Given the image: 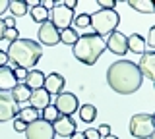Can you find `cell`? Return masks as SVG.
I'll list each match as a JSON object with an SVG mask.
<instances>
[{
    "instance_id": "3957f363",
    "label": "cell",
    "mask_w": 155,
    "mask_h": 139,
    "mask_svg": "<svg viewBox=\"0 0 155 139\" xmlns=\"http://www.w3.org/2000/svg\"><path fill=\"white\" fill-rule=\"evenodd\" d=\"M105 50V39L99 37L97 33L80 35V39L72 45V52H74L76 60H80L85 66H93Z\"/></svg>"
},
{
    "instance_id": "9a60e30c",
    "label": "cell",
    "mask_w": 155,
    "mask_h": 139,
    "mask_svg": "<svg viewBox=\"0 0 155 139\" xmlns=\"http://www.w3.org/2000/svg\"><path fill=\"white\" fill-rule=\"evenodd\" d=\"M29 103H31V108L37 110V112H41V110H45L48 104H52V103H51V95H48L45 89H35V91H31Z\"/></svg>"
},
{
    "instance_id": "4dcf8cb0",
    "label": "cell",
    "mask_w": 155,
    "mask_h": 139,
    "mask_svg": "<svg viewBox=\"0 0 155 139\" xmlns=\"http://www.w3.org/2000/svg\"><path fill=\"white\" fill-rule=\"evenodd\" d=\"M99 6H101V10H114L116 2L114 0H99Z\"/></svg>"
},
{
    "instance_id": "d6a6232c",
    "label": "cell",
    "mask_w": 155,
    "mask_h": 139,
    "mask_svg": "<svg viewBox=\"0 0 155 139\" xmlns=\"http://www.w3.org/2000/svg\"><path fill=\"white\" fill-rule=\"evenodd\" d=\"M25 128H27V124H23L21 120L14 118V129H16V131H25Z\"/></svg>"
},
{
    "instance_id": "6da1fadb",
    "label": "cell",
    "mask_w": 155,
    "mask_h": 139,
    "mask_svg": "<svg viewBox=\"0 0 155 139\" xmlns=\"http://www.w3.org/2000/svg\"><path fill=\"white\" fill-rule=\"evenodd\" d=\"M142 74L132 60H116L107 70V83L118 95H132L142 87Z\"/></svg>"
},
{
    "instance_id": "7402d4cb",
    "label": "cell",
    "mask_w": 155,
    "mask_h": 139,
    "mask_svg": "<svg viewBox=\"0 0 155 139\" xmlns=\"http://www.w3.org/2000/svg\"><path fill=\"white\" fill-rule=\"evenodd\" d=\"M8 10L12 12L14 17H19V16H25L29 12V6L25 0H10L8 2Z\"/></svg>"
},
{
    "instance_id": "f35d334b",
    "label": "cell",
    "mask_w": 155,
    "mask_h": 139,
    "mask_svg": "<svg viewBox=\"0 0 155 139\" xmlns=\"http://www.w3.org/2000/svg\"><path fill=\"white\" fill-rule=\"evenodd\" d=\"M70 139H85V137H84V131H74V133L70 135Z\"/></svg>"
},
{
    "instance_id": "9c48e42d",
    "label": "cell",
    "mask_w": 155,
    "mask_h": 139,
    "mask_svg": "<svg viewBox=\"0 0 155 139\" xmlns=\"http://www.w3.org/2000/svg\"><path fill=\"white\" fill-rule=\"evenodd\" d=\"M18 112H19V104L12 99V95L0 91V122L14 120L18 116Z\"/></svg>"
},
{
    "instance_id": "8992f818",
    "label": "cell",
    "mask_w": 155,
    "mask_h": 139,
    "mask_svg": "<svg viewBox=\"0 0 155 139\" xmlns=\"http://www.w3.org/2000/svg\"><path fill=\"white\" fill-rule=\"evenodd\" d=\"M25 137L27 139H54V129H52V124L45 122V120L37 118L35 122L27 124L25 128Z\"/></svg>"
},
{
    "instance_id": "4316f807",
    "label": "cell",
    "mask_w": 155,
    "mask_h": 139,
    "mask_svg": "<svg viewBox=\"0 0 155 139\" xmlns=\"http://www.w3.org/2000/svg\"><path fill=\"white\" fill-rule=\"evenodd\" d=\"M41 112H43V118L41 120H45V122H48V124H52L58 116H60V114H58V110L52 106V104H48V106L45 110H41Z\"/></svg>"
},
{
    "instance_id": "e575fe53",
    "label": "cell",
    "mask_w": 155,
    "mask_h": 139,
    "mask_svg": "<svg viewBox=\"0 0 155 139\" xmlns=\"http://www.w3.org/2000/svg\"><path fill=\"white\" fill-rule=\"evenodd\" d=\"M4 27H6V29L16 27V17H6V20H4Z\"/></svg>"
},
{
    "instance_id": "d590c367",
    "label": "cell",
    "mask_w": 155,
    "mask_h": 139,
    "mask_svg": "<svg viewBox=\"0 0 155 139\" xmlns=\"http://www.w3.org/2000/svg\"><path fill=\"white\" fill-rule=\"evenodd\" d=\"M8 64H10V60H8L6 50H0V66H8Z\"/></svg>"
},
{
    "instance_id": "5b68a950",
    "label": "cell",
    "mask_w": 155,
    "mask_h": 139,
    "mask_svg": "<svg viewBox=\"0 0 155 139\" xmlns=\"http://www.w3.org/2000/svg\"><path fill=\"white\" fill-rule=\"evenodd\" d=\"M155 131V118L151 114H134L130 120V133L136 139H149Z\"/></svg>"
},
{
    "instance_id": "836d02e7",
    "label": "cell",
    "mask_w": 155,
    "mask_h": 139,
    "mask_svg": "<svg viewBox=\"0 0 155 139\" xmlns=\"http://www.w3.org/2000/svg\"><path fill=\"white\" fill-rule=\"evenodd\" d=\"M76 4H78V0H64V2H62V6H64V8H68V10H72V12H74Z\"/></svg>"
},
{
    "instance_id": "83f0119b",
    "label": "cell",
    "mask_w": 155,
    "mask_h": 139,
    "mask_svg": "<svg viewBox=\"0 0 155 139\" xmlns=\"http://www.w3.org/2000/svg\"><path fill=\"white\" fill-rule=\"evenodd\" d=\"M18 39H19V31L16 29V27H12V29H6V31H4V41L14 43V41H18Z\"/></svg>"
},
{
    "instance_id": "d6986e66",
    "label": "cell",
    "mask_w": 155,
    "mask_h": 139,
    "mask_svg": "<svg viewBox=\"0 0 155 139\" xmlns=\"http://www.w3.org/2000/svg\"><path fill=\"white\" fill-rule=\"evenodd\" d=\"M10 95H12V99L16 100L18 104H21V103H25V100H29V97H31V89H29L27 85H23V83H18L16 87L10 91Z\"/></svg>"
},
{
    "instance_id": "7c38bea8",
    "label": "cell",
    "mask_w": 155,
    "mask_h": 139,
    "mask_svg": "<svg viewBox=\"0 0 155 139\" xmlns=\"http://www.w3.org/2000/svg\"><path fill=\"white\" fill-rule=\"evenodd\" d=\"M52 129H54V135H62V137H70L76 131V122L72 116H58L52 122Z\"/></svg>"
},
{
    "instance_id": "44dd1931",
    "label": "cell",
    "mask_w": 155,
    "mask_h": 139,
    "mask_svg": "<svg viewBox=\"0 0 155 139\" xmlns=\"http://www.w3.org/2000/svg\"><path fill=\"white\" fill-rule=\"evenodd\" d=\"M27 14L31 16V20L37 21V23H45V21H48V10L43 6V4H37V6L29 8Z\"/></svg>"
},
{
    "instance_id": "e0dca14e",
    "label": "cell",
    "mask_w": 155,
    "mask_h": 139,
    "mask_svg": "<svg viewBox=\"0 0 155 139\" xmlns=\"http://www.w3.org/2000/svg\"><path fill=\"white\" fill-rule=\"evenodd\" d=\"M23 85H27L31 91L43 89V85H45V74H43L41 70H29L27 77H25V81H23Z\"/></svg>"
},
{
    "instance_id": "8fae6325",
    "label": "cell",
    "mask_w": 155,
    "mask_h": 139,
    "mask_svg": "<svg viewBox=\"0 0 155 139\" xmlns=\"http://www.w3.org/2000/svg\"><path fill=\"white\" fill-rule=\"evenodd\" d=\"M105 49L110 50L113 54H118V56L126 54V50H128L126 35H122V33H118V31H113V33L109 35V39L105 41Z\"/></svg>"
},
{
    "instance_id": "ab89813d",
    "label": "cell",
    "mask_w": 155,
    "mask_h": 139,
    "mask_svg": "<svg viewBox=\"0 0 155 139\" xmlns=\"http://www.w3.org/2000/svg\"><path fill=\"white\" fill-rule=\"evenodd\" d=\"M4 31H6V27H4V20H0V41L4 39Z\"/></svg>"
},
{
    "instance_id": "277c9868",
    "label": "cell",
    "mask_w": 155,
    "mask_h": 139,
    "mask_svg": "<svg viewBox=\"0 0 155 139\" xmlns=\"http://www.w3.org/2000/svg\"><path fill=\"white\" fill-rule=\"evenodd\" d=\"M91 25H93L95 33L99 37L103 35H110L113 31H116L120 23V16L116 14V10H97L95 14L89 16Z\"/></svg>"
},
{
    "instance_id": "cb8c5ba5",
    "label": "cell",
    "mask_w": 155,
    "mask_h": 139,
    "mask_svg": "<svg viewBox=\"0 0 155 139\" xmlns=\"http://www.w3.org/2000/svg\"><path fill=\"white\" fill-rule=\"evenodd\" d=\"M18 120H21L23 124H31V122H35V120L39 118V112L37 110H33L31 106H25V108H19V112H18Z\"/></svg>"
},
{
    "instance_id": "4fadbf2b",
    "label": "cell",
    "mask_w": 155,
    "mask_h": 139,
    "mask_svg": "<svg viewBox=\"0 0 155 139\" xmlns=\"http://www.w3.org/2000/svg\"><path fill=\"white\" fill-rule=\"evenodd\" d=\"M64 85H66V79L62 77L60 74L52 71V74L45 75V85H43V89L52 97V95H60L62 91H64Z\"/></svg>"
},
{
    "instance_id": "52a82bcc",
    "label": "cell",
    "mask_w": 155,
    "mask_h": 139,
    "mask_svg": "<svg viewBox=\"0 0 155 139\" xmlns=\"http://www.w3.org/2000/svg\"><path fill=\"white\" fill-rule=\"evenodd\" d=\"M60 116H72L74 112H78L80 108V103H78V97L74 93H68V91H62L60 95H56V100L52 104Z\"/></svg>"
},
{
    "instance_id": "ac0fdd59",
    "label": "cell",
    "mask_w": 155,
    "mask_h": 139,
    "mask_svg": "<svg viewBox=\"0 0 155 139\" xmlns=\"http://www.w3.org/2000/svg\"><path fill=\"white\" fill-rule=\"evenodd\" d=\"M126 43H128V50L134 52V54L142 56L145 52V41H143L142 35H138V33H132L130 37H126Z\"/></svg>"
},
{
    "instance_id": "ba28073f",
    "label": "cell",
    "mask_w": 155,
    "mask_h": 139,
    "mask_svg": "<svg viewBox=\"0 0 155 139\" xmlns=\"http://www.w3.org/2000/svg\"><path fill=\"white\" fill-rule=\"evenodd\" d=\"M51 23L56 27L58 31L66 29V27H70L72 20H74V12L68 10V8H64L62 4H54V8L51 10Z\"/></svg>"
},
{
    "instance_id": "5bb4252c",
    "label": "cell",
    "mask_w": 155,
    "mask_h": 139,
    "mask_svg": "<svg viewBox=\"0 0 155 139\" xmlns=\"http://www.w3.org/2000/svg\"><path fill=\"white\" fill-rule=\"evenodd\" d=\"M138 70L145 79H155V52H143L142 60L138 64Z\"/></svg>"
},
{
    "instance_id": "30bf717a",
    "label": "cell",
    "mask_w": 155,
    "mask_h": 139,
    "mask_svg": "<svg viewBox=\"0 0 155 139\" xmlns=\"http://www.w3.org/2000/svg\"><path fill=\"white\" fill-rule=\"evenodd\" d=\"M39 41H41L39 45H47V46H54L60 43V31L51 23V20L41 23V27H39Z\"/></svg>"
},
{
    "instance_id": "f1b7e54d",
    "label": "cell",
    "mask_w": 155,
    "mask_h": 139,
    "mask_svg": "<svg viewBox=\"0 0 155 139\" xmlns=\"http://www.w3.org/2000/svg\"><path fill=\"white\" fill-rule=\"evenodd\" d=\"M84 137H85V139H101L99 131H97V128H87L85 131H84Z\"/></svg>"
},
{
    "instance_id": "74e56055",
    "label": "cell",
    "mask_w": 155,
    "mask_h": 139,
    "mask_svg": "<svg viewBox=\"0 0 155 139\" xmlns=\"http://www.w3.org/2000/svg\"><path fill=\"white\" fill-rule=\"evenodd\" d=\"M41 4L47 8V10H52V8H54V2H52V0H45V2H41Z\"/></svg>"
},
{
    "instance_id": "f546056e",
    "label": "cell",
    "mask_w": 155,
    "mask_h": 139,
    "mask_svg": "<svg viewBox=\"0 0 155 139\" xmlns=\"http://www.w3.org/2000/svg\"><path fill=\"white\" fill-rule=\"evenodd\" d=\"M27 71H29V70H23V68H14V75H16L18 83H19V81H25V77H27Z\"/></svg>"
},
{
    "instance_id": "d4e9b609",
    "label": "cell",
    "mask_w": 155,
    "mask_h": 139,
    "mask_svg": "<svg viewBox=\"0 0 155 139\" xmlns=\"http://www.w3.org/2000/svg\"><path fill=\"white\" fill-rule=\"evenodd\" d=\"M78 39H80V33L74 27H66L60 31V43H64V45H74Z\"/></svg>"
},
{
    "instance_id": "484cf974",
    "label": "cell",
    "mask_w": 155,
    "mask_h": 139,
    "mask_svg": "<svg viewBox=\"0 0 155 139\" xmlns=\"http://www.w3.org/2000/svg\"><path fill=\"white\" fill-rule=\"evenodd\" d=\"M72 23L76 25V29H84V27H89V25H91L89 14H80V16H74Z\"/></svg>"
},
{
    "instance_id": "8d00e7d4",
    "label": "cell",
    "mask_w": 155,
    "mask_h": 139,
    "mask_svg": "<svg viewBox=\"0 0 155 139\" xmlns=\"http://www.w3.org/2000/svg\"><path fill=\"white\" fill-rule=\"evenodd\" d=\"M8 10V0H0V16Z\"/></svg>"
},
{
    "instance_id": "7a4b0ae2",
    "label": "cell",
    "mask_w": 155,
    "mask_h": 139,
    "mask_svg": "<svg viewBox=\"0 0 155 139\" xmlns=\"http://www.w3.org/2000/svg\"><path fill=\"white\" fill-rule=\"evenodd\" d=\"M8 68H23V70H33V66L39 62V58L43 56V49L37 41L33 39H18L14 43H10L8 50Z\"/></svg>"
},
{
    "instance_id": "60d3db41",
    "label": "cell",
    "mask_w": 155,
    "mask_h": 139,
    "mask_svg": "<svg viewBox=\"0 0 155 139\" xmlns=\"http://www.w3.org/2000/svg\"><path fill=\"white\" fill-rule=\"evenodd\" d=\"M103 139H118L116 135H113V133H110V135H107V137H103Z\"/></svg>"
},
{
    "instance_id": "603a6c76",
    "label": "cell",
    "mask_w": 155,
    "mask_h": 139,
    "mask_svg": "<svg viewBox=\"0 0 155 139\" xmlns=\"http://www.w3.org/2000/svg\"><path fill=\"white\" fill-rule=\"evenodd\" d=\"M130 8H134V10L142 12V14H153L155 12V6L151 0H130Z\"/></svg>"
},
{
    "instance_id": "2e32d148",
    "label": "cell",
    "mask_w": 155,
    "mask_h": 139,
    "mask_svg": "<svg viewBox=\"0 0 155 139\" xmlns=\"http://www.w3.org/2000/svg\"><path fill=\"white\" fill-rule=\"evenodd\" d=\"M16 85H18V79L14 75V70L8 68V66H0V91L10 93Z\"/></svg>"
},
{
    "instance_id": "1f68e13d",
    "label": "cell",
    "mask_w": 155,
    "mask_h": 139,
    "mask_svg": "<svg viewBox=\"0 0 155 139\" xmlns=\"http://www.w3.org/2000/svg\"><path fill=\"white\" fill-rule=\"evenodd\" d=\"M97 131H99L101 139H103V137H107V135H110V126H109V124H101V126L97 128Z\"/></svg>"
},
{
    "instance_id": "ffe728a7",
    "label": "cell",
    "mask_w": 155,
    "mask_h": 139,
    "mask_svg": "<svg viewBox=\"0 0 155 139\" xmlns=\"http://www.w3.org/2000/svg\"><path fill=\"white\" fill-rule=\"evenodd\" d=\"M78 112H80V120L85 122V124L95 122V118H97V108L93 104H81V106L78 108Z\"/></svg>"
}]
</instances>
